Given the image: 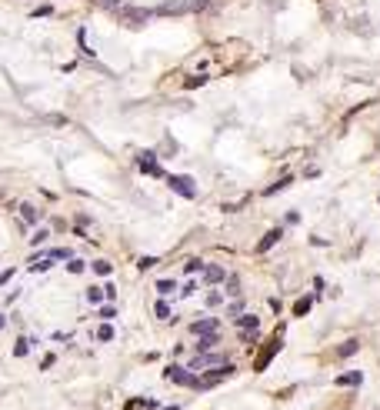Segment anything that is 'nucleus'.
I'll list each match as a JSON object with an SVG mask.
<instances>
[{
	"label": "nucleus",
	"instance_id": "obj_1",
	"mask_svg": "<svg viewBox=\"0 0 380 410\" xmlns=\"http://www.w3.org/2000/svg\"><path fill=\"white\" fill-rule=\"evenodd\" d=\"M167 187L174 190V194H180V197H187V200H193L197 197V184L187 177V174H167Z\"/></svg>",
	"mask_w": 380,
	"mask_h": 410
},
{
	"label": "nucleus",
	"instance_id": "obj_2",
	"mask_svg": "<svg viewBox=\"0 0 380 410\" xmlns=\"http://www.w3.org/2000/svg\"><path fill=\"white\" fill-rule=\"evenodd\" d=\"M230 374H234V367H230V364H220L217 370H210V374H203V377L193 380V390H210V387H217L224 377H230Z\"/></svg>",
	"mask_w": 380,
	"mask_h": 410
},
{
	"label": "nucleus",
	"instance_id": "obj_3",
	"mask_svg": "<svg viewBox=\"0 0 380 410\" xmlns=\"http://www.w3.org/2000/svg\"><path fill=\"white\" fill-rule=\"evenodd\" d=\"M164 380H170V384H187V387H193L197 374H193V370H187V367H180V364H170V367H164Z\"/></svg>",
	"mask_w": 380,
	"mask_h": 410
},
{
	"label": "nucleus",
	"instance_id": "obj_4",
	"mask_svg": "<svg viewBox=\"0 0 380 410\" xmlns=\"http://www.w3.org/2000/svg\"><path fill=\"white\" fill-rule=\"evenodd\" d=\"M137 167H140L144 174H150V177H167V174L160 170V164H157V154H154V150H144V154L137 157Z\"/></svg>",
	"mask_w": 380,
	"mask_h": 410
},
{
	"label": "nucleus",
	"instance_id": "obj_5",
	"mask_svg": "<svg viewBox=\"0 0 380 410\" xmlns=\"http://www.w3.org/2000/svg\"><path fill=\"white\" fill-rule=\"evenodd\" d=\"M213 364L220 367V364H227V360H224L220 354H197V357L187 364V370H193V374H197V370H207V367H213Z\"/></svg>",
	"mask_w": 380,
	"mask_h": 410
},
{
	"label": "nucleus",
	"instance_id": "obj_6",
	"mask_svg": "<svg viewBox=\"0 0 380 410\" xmlns=\"http://www.w3.org/2000/svg\"><path fill=\"white\" fill-rule=\"evenodd\" d=\"M280 347H284V340H277V337H274V340H270V344L264 347V350H260V357H257V360H254V370H267V364H270V357L277 354Z\"/></svg>",
	"mask_w": 380,
	"mask_h": 410
},
{
	"label": "nucleus",
	"instance_id": "obj_7",
	"mask_svg": "<svg viewBox=\"0 0 380 410\" xmlns=\"http://www.w3.org/2000/svg\"><path fill=\"white\" fill-rule=\"evenodd\" d=\"M217 330H220V320H213V317H203V320H193V323H190V333H193V337L217 333Z\"/></svg>",
	"mask_w": 380,
	"mask_h": 410
},
{
	"label": "nucleus",
	"instance_id": "obj_8",
	"mask_svg": "<svg viewBox=\"0 0 380 410\" xmlns=\"http://www.w3.org/2000/svg\"><path fill=\"white\" fill-rule=\"evenodd\" d=\"M280 237H284V230H280V227H274V230H267V233H264V237L257 240V247H254V250H257V254H267V250L277 244Z\"/></svg>",
	"mask_w": 380,
	"mask_h": 410
},
{
	"label": "nucleus",
	"instance_id": "obj_9",
	"mask_svg": "<svg viewBox=\"0 0 380 410\" xmlns=\"http://www.w3.org/2000/svg\"><path fill=\"white\" fill-rule=\"evenodd\" d=\"M224 267H217V264H210V267H203V284L207 287H217V284H224Z\"/></svg>",
	"mask_w": 380,
	"mask_h": 410
},
{
	"label": "nucleus",
	"instance_id": "obj_10",
	"mask_svg": "<svg viewBox=\"0 0 380 410\" xmlns=\"http://www.w3.org/2000/svg\"><path fill=\"white\" fill-rule=\"evenodd\" d=\"M334 384L337 387H360V384H364V374H360V370H347V374H340Z\"/></svg>",
	"mask_w": 380,
	"mask_h": 410
},
{
	"label": "nucleus",
	"instance_id": "obj_11",
	"mask_svg": "<svg viewBox=\"0 0 380 410\" xmlns=\"http://www.w3.org/2000/svg\"><path fill=\"white\" fill-rule=\"evenodd\" d=\"M20 207V217L27 227H37V220H40V207H34V204H17Z\"/></svg>",
	"mask_w": 380,
	"mask_h": 410
},
{
	"label": "nucleus",
	"instance_id": "obj_12",
	"mask_svg": "<svg viewBox=\"0 0 380 410\" xmlns=\"http://www.w3.org/2000/svg\"><path fill=\"white\" fill-rule=\"evenodd\" d=\"M217 344H220V333H203L200 340H197V354H207V350H213Z\"/></svg>",
	"mask_w": 380,
	"mask_h": 410
},
{
	"label": "nucleus",
	"instance_id": "obj_13",
	"mask_svg": "<svg viewBox=\"0 0 380 410\" xmlns=\"http://www.w3.org/2000/svg\"><path fill=\"white\" fill-rule=\"evenodd\" d=\"M237 327H240V330H257V327H260V317H257V313H244V317H237Z\"/></svg>",
	"mask_w": 380,
	"mask_h": 410
},
{
	"label": "nucleus",
	"instance_id": "obj_14",
	"mask_svg": "<svg viewBox=\"0 0 380 410\" xmlns=\"http://www.w3.org/2000/svg\"><path fill=\"white\" fill-rule=\"evenodd\" d=\"M154 287H157V294H160V297H167V294H174V287H177V284H174V277H160Z\"/></svg>",
	"mask_w": 380,
	"mask_h": 410
},
{
	"label": "nucleus",
	"instance_id": "obj_15",
	"mask_svg": "<svg viewBox=\"0 0 380 410\" xmlns=\"http://www.w3.org/2000/svg\"><path fill=\"white\" fill-rule=\"evenodd\" d=\"M154 310H157V320H174V313H170V304H167L164 297L157 300V307H154Z\"/></svg>",
	"mask_w": 380,
	"mask_h": 410
},
{
	"label": "nucleus",
	"instance_id": "obj_16",
	"mask_svg": "<svg viewBox=\"0 0 380 410\" xmlns=\"http://www.w3.org/2000/svg\"><path fill=\"white\" fill-rule=\"evenodd\" d=\"M203 270V260L200 257H190L187 264H184V274H187V277H193V274H200Z\"/></svg>",
	"mask_w": 380,
	"mask_h": 410
},
{
	"label": "nucleus",
	"instance_id": "obj_17",
	"mask_svg": "<svg viewBox=\"0 0 380 410\" xmlns=\"http://www.w3.org/2000/svg\"><path fill=\"white\" fill-rule=\"evenodd\" d=\"M357 347H360V340H347V344L337 347V357H350V354H357Z\"/></svg>",
	"mask_w": 380,
	"mask_h": 410
},
{
	"label": "nucleus",
	"instance_id": "obj_18",
	"mask_svg": "<svg viewBox=\"0 0 380 410\" xmlns=\"http://www.w3.org/2000/svg\"><path fill=\"white\" fill-rule=\"evenodd\" d=\"M100 300H107L103 297V284L100 287H87V304H100Z\"/></svg>",
	"mask_w": 380,
	"mask_h": 410
},
{
	"label": "nucleus",
	"instance_id": "obj_19",
	"mask_svg": "<svg viewBox=\"0 0 380 410\" xmlns=\"http://www.w3.org/2000/svg\"><path fill=\"white\" fill-rule=\"evenodd\" d=\"M27 350H30V337H20V340L13 344V357H23Z\"/></svg>",
	"mask_w": 380,
	"mask_h": 410
},
{
	"label": "nucleus",
	"instance_id": "obj_20",
	"mask_svg": "<svg viewBox=\"0 0 380 410\" xmlns=\"http://www.w3.org/2000/svg\"><path fill=\"white\" fill-rule=\"evenodd\" d=\"M307 310H310V297H300L297 304H293V313H297V317H303Z\"/></svg>",
	"mask_w": 380,
	"mask_h": 410
},
{
	"label": "nucleus",
	"instance_id": "obj_21",
	"mask_svg": "<svg viewBox=\"0 0 380 410\" xmlns=\"http://www.w3.org/2000/svg\"><path fill=\"white\" fill-rule=\"evenodd\" d=\"M227 297H237V294H240V280H237V277H227Z\"/></svg>",
	"mask_w": 380,
	"mask_h": 410
},
{
	"label": "nucleus",
	"instance_id": "obj_22",
	"mask_svg": "<svg viewBox=\"0 0 380 410\" xmlns=\"http://www.w3.org/2000/svg\"><path fill=\"white\" fill-rule=\"evenodd\" d=\"M94 270H97L100 277H107V274H110L113 267H110V260H94Z\"/></svg>",
	"mask_w": 380,
	"mask_h": 410
},
{
	"label": "nucleus",
	"instance_id": "obj_23",
	"mask_svg": "<svg viewBox=\"0 0 380 410\" xmlns=\"http://www.w3.org/2000/svg\"><path fill=\"white\" fill-rule=\"evenodd\" d=\"M287 184H290V177H284V180H277V184H270V187L264 190V194H267V197H274V194H277V190H284Z\"/></svg>",
	"mask_w": 380,
	"mask_h": 410
},
{
	"label": "nucleus",
	"instance_id": "obj_24",
	"mask_svg": "<svg viewBox=\"0 0 380 410\" xmlns=\"http://www.w3.org/2000/svg\"><path fill=\"white\" fill-rule=\"evenodd\" d=\"M84 267H87V264H84V260H77V257H74V260H67V270H70V274H84Z\"/></svg>",
	"mask_w": 380,
	"mask_h": 410
},
{
	"label": "nucleus",
	"instance_id": "obj_25",
	"mask_svg": "<svg viewBox=\"0 0 380 410\" xmlns=\"http://www.w3.org/2000/svg\"><path fill=\"white\" fill-rule=\"evenodd\" d=\"M100 317H103V320H113V317H117V307H113V304H103V307H100Z\"/></svg>",
	"mask_w": 380,
	"mask_h": 410
},
{
	"label": "nucleus",
	"instance_id": "obj_26",
	"mask_svg": "<svg viewBox=\"0 0 380 410\" xmlns=\"http://www.w3.org/2000/svg\"><path fill=\"white\" fill-rule=\"evenodd\" d=\"M47 237H50V230H37L34 237H30V244H34V247H40V244H47Z\"/></svg>",
	"mask_w": 380,
	"mask_h": 410
},
{
	"label": "nucleus",
	"instance_id": "obj_27",
	"mask_svg": "<svg viewBox=\"0 0 380 410\" xmlns=\"http://www.w3.org/2000/svg\"><path fill=\"white\" fill-rule=\"evenodd\" d=\"M97 337H100V340H113V327H110V323H103L100 330H97Z\"/></svg>",
	"mask_w": 380,
	"mask_h": 410
},
{
	"label": "nucleus",
	"instance_id": "obj_28",
	"mask_svg": "<svg viewBox=\"0 0 380 410\" xmlns=\"http://www.w3.org/2000/svg\"><path fill=\"white\" fill-rule=\"evenodd\" d=\"M154 264H157V257H140V260H137V267H140V270H150Z\"/></svg>",
	"mask_w": 380,
	"mask_h": 410
},
{
	"label": "nucleus",
	"instance_id": "obj_29",
	"mask_svg": "<svg viewBox=\"0 0 380 410\" xmlns=\"http://www.w3.org/2000/svg\"><path fill=\"white\" fill-rule=\"evenodd\" d=\"M193 290H197V280H187V284H184V287H180V294H184V297H190V294H193Z\"/></svg>",
	"mask_w": 380,
	"mask_h": 410
},
{
	"label": "nucleus",
	"instance_id": "obj_30",
	"mask_svg": "<svg viewBox=\"0 0 380 410\" xmlns=\"http://www.w3.org/2000/svg\"><path fill=\"white\" fill-rule=\"evenodd\" d=\"M220 300H224V294H217V290H210V294H207V304H210V307H217Z\"/></svg>",
	"mask_w": 380,
	"mask_h": 410
},
{
	"label": "nucleus",
	"instance_id": "obj_31",
	"mask_svg": "<svg viewBox=\"0 0 380 410\" xmlns=\"http://www.w3.org/2000/svg\"><path fill=\"white\" fill-rule=\"evenodd\" d=\"M103 297L113 300V297H117V287H113V284H103Z\"/></svg>",
	"mask_w": 380,
	"mask_h": 410
},
{
	"label": "nucleus",
	"instance_id": "obj_32",
	"mask_svg": "<svg viewBox=\"0 0 380 410\" xmlns=\"http://www.w3.org/2000/svg\"><path fill=\"white\" fill-rule=\"evenodd\" d=\"M50 13H54V7H37V10H34V20H37V17H50Z\"/></svg>",
	"mask_w": 380,
	"mask_h": 410
},
{
	"label": "nucleus",
	"instance_id": "obj_33",
	"mask_svg": "<svg viewBox=\"0 0 380 410\" xmlns=\"http://www.w3.org/2000/svg\"><path fill=\"white\" fill-rule=\"evenodd\" d=\"M120 3H123V0H103V7H107V10H117Z\"/></svg>",
	"mask_w": 380,
	"mask_h": 410
},
{
	"label": "nucleus",
	"instance_id": "obj_34",
	"mask_svg": "<svg viewBox=\"0 0 380 410\" xmlns=\"http://www.w3.org/2000/svg\"><path fill=\"white\" fill-rule=\"evenodd\" d=\"M10 277H13V270H3V274H0V287H3V284H7Z\"/></svg>",
	"mask_w": 380,
	"mask_h": 410
},
{
	"label": "nucleus",
	"instance_id": "obj_35",
	"mask_svg": "<svg viewBox=\"0 0 380 410\" xmlns=\"http://www.w3.org/2000/svg\"><path fill=\"white\" fill-rule=\"evenodd\" d=\"M3 327H7V317H3V313H0V330H3Z\"/></svg>",
	"mask_w": 380,
	"mask_h": 410
}]
</instances>
